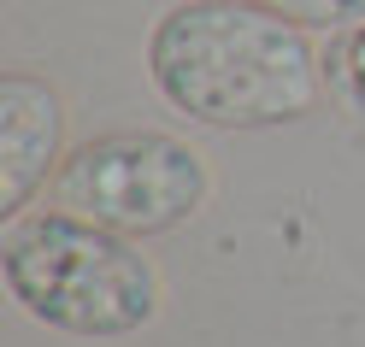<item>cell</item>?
<instances>
[{
    "mask_svg": "<svg viewBox=\"0 0 365 347\" xmlns=\"http://www.w3.org/2000/svg\"><path fill=\"white\" fill-rule=\"evenodd\" d=\"M148 83L207 130L301 124L324 100L312 36L254 0H182L148 36Z\"/></svg>",
    "mask_w": 365,
    "mask_h": 347,
    "instance_id": "6da1fadb",
    "label": "cell"
},
{
    "mask_svg": "<svg viewBox=\"0 0 365 347\" xmlns=\"http://www.w3.org/2000/svg\"><path fill=\"white\" fill-rule=\"evenodd\" d=\"M0 283L24 318L59 336L118 341L159 318V265L135 236H118L71 206L18 212L0 229Z\"/></svg>",
    "mask_w": 365,
    "mask_h": 347,
    "instance_id": "7a4b0ae2",
    "label": "cell"
},
{
    "mask_svg": "<svg viewBox=\"0 0 365 347\" xmlns=\"http://www.w3.org/2000/svg\"><path fill=\"white\" fill-rule=\"evenodd\" d=\"M59 206L95 218L118 236H165L182 229L212 195L207 153L165 130H112L65 153Z\"/></svg>",
    "mask_w": 365,
    "mask_h": 347,
    "instance_id": "3957f363",
    "label": "cell"
},
{
    "mask_svg": "<svg viewBox=\"0 0 365 347\" xmlns=\"http://www.w3.org/2000/svg\"><path fill=\"white\" fill-rule=\"evenodd\" d=\"M65 165V100L36 71H0V218H18L30 195Z\"/></svg>",
    "mask_w": 365,
    "mask_h": 347,
    "instance_id": "277c9868",
    "label": "cell"
},
{
    "mask_svg": "<svg viewBox=\"0 0 365 347\" xmlns=\"http://www.w3.org/2000/svg\"><path fill=\"white\" fill-rule=\"evenodd\" d=\"M254 6L301 24L307 36H341V30L365 24V0H254Z\"/></svg>",
    "mask_w": 365,
    "mask_h": 347,
    "instance_id": "5b68a950",
    "label": "cell"
},
{
    "mask_svg": "<svg viewBox=\"0 0 365 347\" xmlns=\"http://www.w3.org/2000/svg\"><path fill=\"white\" fill-rule=\"evenodd\" d=\"M324 77H330V88H336L341 100L365 106V24H354V30L330 36V53H324Z\"/></svg>",
    "mask_w": 365,
    "mask_h": 347,
    "instance_id": "8992f818",
    "label": "cell"
}]
</instances>
